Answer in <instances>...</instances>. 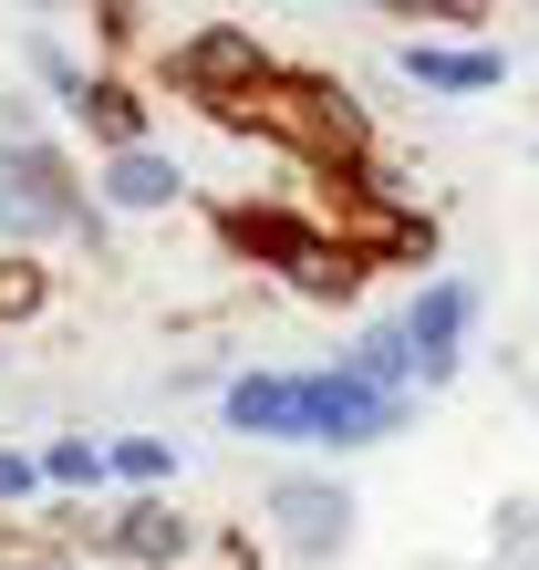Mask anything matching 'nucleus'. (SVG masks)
I'll use <instances>...</instances> for the list:
<instances>
[{"mask_svg":"<svg viewBox=\"0 0 539 570\" xmlns=\"http://www.w3.org/2000/svg\"><path fill=\"white\" fill-rule=\"evenodd\" d=\"M239 435H291V446H374L404 425V394L363 384L353 363H322V374H239L218 394Z\"/></svg>","mask_w":539,"mask_h":570,"instance_id":"f257e3e1","label":"nucleus"},{"mask_svg":"<svg viewBox=\"0 0 539 570\" xmlns=\"http://www.w3.org/2000/svg\"><path fill=\"white\" fill-rule=\"evenodd\" d=\"M218 125H249V136L312 156V166H343V177H363V115H353V94L322 83V73H281V62H270V73H259Z\"/></svg>","mask_w":539,"mask_h":570,"instance_id":"f03ea898","label":"nucleus"},{"mask_svg":"<svg viewBox=\"0 0 539 570\" xmlns=\"http://www.w3.org/2000/svg\"><path fill=\"white\" fill-rule=\"evenodd\" d=\"M218 228H228V249H249L259 271H281L301 301H353V281H363V259L332 239L322 218H291V208H218Z\"/></svg>","mask_w":539,"mask_h":570,"instance_id":"7ed1b4c3","label":"nucleus"},{"mask_svg":"<svg viewBox=\"0 0 539 570\" xmlns=\"http://www.w3.org/2000/svg\"><path fill=\"white\" fill-rule=\"evenodd\" d=\"M0 228H11V239L84 228V187H74V166H62V146L31 136V115L0 125Z\"/></svg>","mask_w":539,"mask_h":570,"instance_id":"20e7f679","label":"nucleus"},{"mask_svg":"<svg viewBox=\"0 0 539 570\" xmlns=\"http://www.w3.org/2000/svg\"><path fill=\"white\" fill-rule=\"evenodd\" d=\"M259 73H270V52L249 42L239 21H208V31H187V42L166 52V83H177L197 115H228V105H239V94H249Z\"/></svg>","mask_w":539,"mask_h":570,"instance_id":"39448f33","label":"nucleus"},{"mask_svg":"<svg viewBox=\"0 0 539 570\" xmlns=\"http://www.w3.org/2000/svg\"><path fill=\"white\" fill-rule=\"evenodd\" d=\"M467 322H478V291L467 281H425L415 312H404V343H415V384H447L467 363Z\"/></svg>","mask_w":539,"mask_h":570,"instance_id":"423d86ee","label":"nucleus"},{"mask_svg":"<svg viewBox=\"0 0 539 570\" xmlns=\"http://www.w3.org/2000/svg\"><path fill=\"white\" fill-rule=\"evenodd\" d=\"M270 519H281V540H291L301 560H322V550H343L353 498H343V488H322V478H281V488H270Z\"/></svg>","mask_w":539,"mask_h":570,"instance_id":"0eeeda50","label":"nucleus"},{"mask_svg":"<svg viewBox=\"0 0 539 570\" xmlns=\"http://www.w3.org/2000/svg\"><path fill=\"white\" fill-rule=\"evenodd\" d=\"M84 540H105L115 560H146V570H156V560H187L197 529H187L177 509H156V498H135L125 519H84Z\"/></svg>","mask_w":539,"mask_h":570,"instance_id":"6e6552de","label":"nucleus"},{"mask_svg":"<svg viewBox=\"0 0 539 570\" xmlns=\"http://www.w3.org/2000/svg\"><path fill=\"white\" fill-rule=\"evenodd\" d=\"M187 177H177V156H156V146H135V156H105V197L115 208H166Z\"/></svg>","mask_w":539,"mask_h":570,"instance_id":"1a4fd4ad","label":"nucleus"},{"mask_svg":"<svg viewBox=\"0 0 539 570\" xmlns=\"http://www.w3.org/2000/svg\"><path fill=\"white\" fill-rule=\"evenodd\" d=\"M404 73L435 83V94H488L498 83V52H457V42H404Z\"/></svg>","mask_w":539,"mask_h":570,"instance_id":"9d476101","label":"nucleus"},{"mask_svg":"<svg viewBox=\"0 0 539 570\" xmlns=\"http://www.w3.org/2000/svg\"><path fill=\"white\" fill-rule=\"evenodd\" d=\"M74 115H84L115 156H135V146H146V105H135L125 83H84V105H74Z\"/></svg>","mask_w":539,"mask_h":570,"instance_id":"9b49d317","label":"nucleus"},{"mask_svg":"<svg viewBox=\"0 0 539 570\" xmlns=\"http://www.w3.org/2000/svg\"><path fill=\"white\" fill-rule=\"evenodd\" d=\"M105 466H115V478H135V488H156L166 466H177V446H156V435H125V446H115Z\"/></svg>","mask_w":539,"mask_h":570,"instance_id":"f8f14e48","label":"nucleus"},{"mask_svg":"<svg viewBox=\"0 0 539 570\" xmlns=\"http://www.w3.org/2000/svg\"><path fill=\"white\" fill-rule=\"evenodd\" d=\"M42 478H52V488H94V478H105V456H94V446H74V435H62V446L42 456Z\"/></svg>","mask_w":539,"mask_h":570,"instance_id":"ddd939ff","label":"nucleus"},{"mask_svg":"<svg viewBox=\"0 0 539 570\" xmlns=\"http://www.w3.org/2000/svg\"><path fill=\"white\" fill-rule=\"evenodd\" d=\"M31 478H42V466H31V456H0V498H21Z\"/></svg>","mask_w":539,"mask_h":570,"instance_id":"4468645a","label":"nucleus"},{"mask_svg":"<svg viewBox=\"0 0 539 570\" xmlns=\"http://www.w3.org/2000/svg\"><path fill=\"white\" fill-rule=\"evenodd\" d=\"M21 570H42V560H21Z\"/></svg>","mask_w":539,"mask_h":570,"instance_id":"2eb2a0df","label":"nucleus"}]
</instances>
